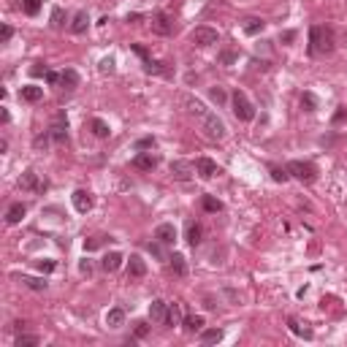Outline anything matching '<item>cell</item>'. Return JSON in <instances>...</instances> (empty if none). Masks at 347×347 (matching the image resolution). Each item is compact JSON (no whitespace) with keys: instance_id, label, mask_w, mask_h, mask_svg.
<instances>
[{"instance_id":"cell-1","label":"cell","mask_w":347,"mask_h":347,"mask_svg":"<svg viewBox=\"0 0 347 347\" xmlns=\"http://www.w3.org/2000/svg\"><path fill=\"white\" fill-rule=\"evenodd\" d=\"M182 103H184V109H187L190 117L198 122V128H201V133H204L206 138H212V141H220V138L225 136L223 119H220L217 114L212 112V109H206L201 101H195V98H190V95H184Z\"/></svg>"},{"instance_id":"cell-2","label":"cell","mask_w":347,"mask_h":347,"mask_svg":"<svg viewBox=\"0 0 347 347\" xmlns=\"http://www.w3.org/2000/svg\"><path fill=\"white\" fill-rule=\"evenodd\" d=\"M309 52L312 55H331L334 52V33L331 27H312L309 30Z\"/></svg>"},{"instance_id":"cell-3","label":"cell","mask_w":347,"mask_h":347,"mask_svg":"<svg viewBox=\"0 0 347 347\" xmlns=\"http://www.w3.org/2000/svg\"><path fill=\"white\" fill-rule=\"evenodd\" d=\"M231 103H233V114H236V119H241V122H250V119L255 117V106H252L250 98H247L241 90H236V92H233Z\"/></svg>"},{"instance_id":"cell-4","label":"cell","mask_w":347,"mask_h":347,"mask_svg":"<svg viewBox=\"0 0 347 347\" xmlns=\"http://www.w3.org/2000/svg\"><path fill=\"white\" fill-rule=\"evenodd\" d=\"M288 174L296 176L298 182H306V184L317 179V169L312 163H304V160H293V163H288Z\"/></svg>"},{"instance_id":"cell-5","label":"cell","mask_w":347,"mask_h":347,"mask_svg":"<svg viewBox=\"0 0 347 347\" xmlns=\"http://www.w3.org/2000/svg\"><path fill=\"white\" fill-rule=\"evenodd\" d=\"M217 41H220V36H217V30H212V27H195L193 30V44L195 46H212Z\"/></svg>"},{"instance_id":"cell-6","label":"cell","mask_w":347,"mask_h":347,"mask_svg":"<svg viewBox=\"0 0 347 347\" xmlns=\"http://www.w3.org/2000/svg\"><path fill=\"white\" fill-rule=\"evenodd\" d=\"M195 174H198L201 179H215L220 174V166L212 158H198L195 160Z\"/></svg>"},{"instance_id":"cell-7","label":"cell","mask_w":347,"mask_h":347,"mask_svg":"<svg viewBox=\"0 0 347 347\" xmlns=\"http://www.w3.org/2000/svg\"><path fill=\"white\" fill-rule=\"evenodd\" d=\"M149 25H152V33H158V36H171V30H174L169 14H163V11L152 14V22H149Z\"/></svg>"},{"instance_id":"cell-8","label":"cell","mask_w":347,"mask_h":347,"mask_svg":"<svg viewBox=\"0 0 347 347\" xmlns=\"http://www.w3.org/2000/svg\"><path fill=\"white\" fill-rule=\"evenodd\" d=\"M155 239H158L160 244H174V241H176V228H174L171 223H160L158 228H155Z\"/></svg>"},{"instance_id":"cell-9","label":"cell","mask_w":347,"mask_h":347,"mask_svg":"<svg viewBox=\"0 0 347 347\" xmlns=\"http://www.w3.org/2000/svg\"><path fill=\"white\" fill-rule=\"evenodd\" d=\"M166 317H169V304L160 301V298H155V301L149 304V320L152 323H166Z\"/></svg>"},{"instance_id":"cell-10","label":"cell","mask_w":347,"mask_h":347,"mask_svg":"<svg viewBox=\"0 0 347 347\" xmlns=\"http://www.w3.org/2000/svg\"><path fill=\"white\" fill-rule=\"evenodd\" d=\"M193 171H195L193 163H184V160L171 163V174H174V179H179V182H187V179L193 176Z\"/></svg>"},{"instance_id":"cell-11","label":"cell","mask_w":347,"mask_h":347,"mask_svg":"<svg viewBox=\"0 0 347 347\" xmlns=\"http://www.w3.org/2000/svg\"><path fill=\"white\" fill-rule=\"evenodd\" d=\"M119 266H122V255H119V252H106L103 260H101V269L106 271V274H114Z\"/></svg>"},{"instance_id":"cell-12","label":"cell","mask_w":347,"mask_h":347,"mask_svg":"<svg viewBox=\"0 0 347 347\" xmlns=\"http://www.w3.org/2000/svg\"><path fill=\"white\" fill-rule=\"evenodd\" d=\"M65 128H68V122H65V117L60 114V117H57V122L49 128V138H52V141H57V144H62V141H65V136H68Z\"/></svg>"},{"instance_id":"cell-13","label":"cell","mask_w":347,"mask_h":347,"mask_svg":"<svg viewBox=\"0 0 347 347\" xmlns=\"http://www.w3.org/2000/svg\"><path fill=\"white\" fill-rule=\"evenodd\" d=\"M73 206H76V212H82V215H87V212L92 209V198L87 190H76L73 193Z\"/></svg>"},{"instance_id":"cell-14","label":"cell","mask_w":347,"mask_h":347,"mask_svg":"<svg viewBox=\"0 0 347 347\" xmlns=\"http://www.w3.org/2000/svg\"><path fill=\"white\" fill-rule=\"evenodd\" d=\"M288 328H290L296 337H301V339H312V337H315V334H312V328L306 326V323L296 320V317H288Z\"/></svg>"},{"instance_id":"cell-15","label":"cell","mask_w":347,"mask_h":347,"mask_svg":"<svg viewBox=\"0 0 347 347\" xmlns=\"http://www.w3.org/2000/svg\"><path fill=\"white\" fill-rule=\"evenodd\" d=\"M155 166H158V158H152V155H147V152L133 158V169H138V171H152Z\"/></svg>"},{"instance_id":"cell-16","label":"cell","mask_w":347,"mask_h":347,"mask_svg":"<svg viewBox=\"0 0 347 347\" xmlns=\"http://www.w3.org/2000/svg\"><path fill=\"white\" fill-rule=\"evenodd\" d=\"M19 98H22V101H27V103H38L44 98V90H41V87H36V84H27V87H22V90H19Z\"/></svg>"},{"instance_id":"cell-17","label":"cell","mask_w":347,"mask_h":347,"mask_svg":"<svg viewBox=\"0 0 347 347\" xmlns=\"http://www.w3.org/2000/svg\"><path fill=\"white\" fill-rule=\"evenodd\" d=\"M25 212H27V206H25V204H11V206H8V212H5V223H8V225L22 223Z\"/></svg>"},{"instance_id":"cell-18","label":"cell","mask_w":347,"mask_h":347,"mask_svg":"<svg viewBox=\"0 0 347 347\" xmlns=\"http://www.w3.org/2000/svg\"><path fill=\"white\" fill-rule=\"evenodd\" d=\"M128 274L130 277H144V274H147V263H144L141 255H130V260H128Z\"/></svg>"},{"instance_id":"cell-19","label":"cell","mask_w":347,"mask_h":347,"mask_svg":"<svg viewBox=\"0 0 347 347\" xmlns=\"http://www.w3.org/2000/svg\"><path fill=\"white\" fill-rule=\"evenodd\" d=\"M19 184H22V190H44V184L38 182L36 171H25L22 179H19Z\"/></svg>"},{"instance_id":"cell-20","label":"cell","mask_w":347,"mask_h":347,"mask_svg":"<svg viewBox=\"0 0 347 347\" xmlns=\"http://www.w3.org/2000/svg\"><path fill=\"white\" fill-rule=\"evenodd\" d=\"M122 323H125V312L119 309V306H114V309L106 312V326L109 328H119Z\"/></svg>"},{"instance_id":"cell-21","label":"cell","mask_w":347,"mask_h":347,"mask_svg":"<svg viewBox=\"0 0 347 347\" xmlns=\"http://www.w3.org/2000/svg\"><path fill=\"white\" fill-rule=\"evenodd\" d=\"M87 25H90V16H87V11H76V14H73V22H71V30H73V33H84Z\"/></svg>"},{"instance_id":"cell-22","label":"cell","mask_w":347,"mask_h":347,"mask_svg":"<svg viewBox=\"0 0 347 347\" xmlns=\"http://www.w3.org/2000/svg\"><path fill=\"white\" fill-rule=\"evenodd\" d=\"M60 84L65 87V90H73V87L79 84V73L73 71V68H65V71L60 73Z\"/></svg>"},{"instance_id":"cell-23","label":"cell","mask_w":347,"mask_h":347,"mask_svg":"<svg viewBox=\"0 0 347 347\" xmlns=\"http://www.w3.org/2000/svg\"><path fill=\"white\" fill-rule=\"evenodd\" d=\"M16 280H19L25 288H30V290H46V282L41 280V277H25L22 274V277H16Z\"/></svg>"},{"instance_id":"cell-24","label":"cell","mask_w":347,"mask_h":347,"mask_svg":"<svg viewBox=\"0 0 347 347\" xmlns=\"http://www.w3.org/2000/svg\"><path fill=\"white\" fill-rule=\"evenodd\" d=\"M90 130H92V133H95V136H98V138H106V136H109V133H112V130H109V125H106V122H103V119H101V117H92V119H90Z\"/></svg>"},{"instance_id":"cell-25","label":"cell","mask_w":347,"mask_h":347,"mask_svg":"<svg viewBox=\"0 0 347 347\" xmlns=\"http://www.w3.org/2000/svg\"><path fill=\"white\" fill-rule=\"evenodd\" d=\"M201 236H204V231H201V225L190 220V223H187V241H190V244L195 247V244H201Z\"/></svg>"},{"instance_id":"cell-26","label":"cell","mask_w":347,"mask_h":347,"mask_svg":"<svg viewBox=\"0 0 347 347\" xmlns=\"http://www.w3.org/2000/svg\"><path fill=\"white\" fill-rule=\"evenodd\" d=\"M220 339H223V331H220V328H206V331H201V342L204 345H217Z\"/></svg>"},{"instance_id":"cell-27","label":"cell","mask_w":347,"mask_h":347,"mask_svg":"<svg viewBox=\"0 0 347 347\" xmlns=\"http://www.w3.org/2000/svg\"><path fill=\"white\" fill-rule=\"evenodd\" d=\"M260 30H263V19H258V16L244 19V33H247V36H258Z\"/></svg>"},{"instance_id":"cell-28","label":"cell","mask_w":347,"mask_h":347,"mask_svg":"<svg viewBox=\"0 0 347 347\" xmlns=\"http://www.w3.org/2000/svg\"><path fill=\"white\" fill-rule=\"evenodd\" d=\"M171 260V266H174V271H176L179 277L184 274V271H187V266H184V255H179V252H174V255L169 258Z\"/></svg>"},{"instance_id":"cell-29","label":"cell","mask_w":347,"mask_h":347,"mask_svg":"<svg viewBox=\"0 0 347 347\" xmlns=\"http://www.w3.org/2000/svg\"><path fill=\"white\" fill-rule=\"evenodd\" d=\"M22 8H25L27 16H36L41 11V0H22Z\"/></svg>"},{"instance_id":"cell-30","label":"cell","mask_w":347,"mask_h":347,"mask_svg":"<svg viewBox=\"0 0 347 347\" xmlns=\"http://www.w3.org/2000/svg\"><path fill=\"white\" fill-rule=\"evenodd\" d=\"M184 328H187L190 334H193V331H201V328H204V317H201V315L187 317V320H184Z\"/></svg>"},{"instance_id":"cell-31","label":"cell","mask_w":347,"mask_h":347,"mask_svg":"<svg viewBox=\"0 0 347 347\" xmlns=\"http://www.w3.org/2000/svg\"><path fill=\"white\" fill-rule=\"evenodd\" d=\"M301 109H304V112H315V109H317V98L312 95V92H304V95H301Z\"/></svg>"},{"instance_id":"cell-32","label":"cell","mask_w":347,"mask_h":347,"mask_svg":"<svg viewBox=\"0 0 347 347\" xmlns=\"http://www.w3.org/2000/svg\"><path fill=\"white\" fill-rule=\"evenodd\" d=\"M209 95H212V101H215L217 106H223V103L228 101V95H225V90H223V87H212V90H209Z\"/></svg>"},{"instance_id":"cell-33","label":"cell","mask_w":347,"mask_h":347,"mask_svg":"<svg viewBox=\"0 0 347 347\" xmlns=\"http://www.w3.org/2000/svg\"><path fill=\"white\" fill-rule=\"evenodd\" d=\"M204 209L206 212H220V209H223V204H220L217 198H212V195H204Z\"/></svg>"},{"instance_id":"cell-34","label":"cell","mask_w":347,"mask_h":347,"mask_svg":"<svg viewBox=\"0 0 347 347\" xmlns=\"http://www.w3.org/2000/svg\"><path fill=\"white\" fill-rule=\"evenodd\" d=\"M179 317H182V315H179V304H171V306H169V317H166V323H169V326H176Z\"/></svg>"},{"instance_id":"cell-35","label":"cell","mask_w":347,"mask_h":347,"mask_svg":"<svg viewBox=\"0 0 347 347\" xmlns=\"http://www.w3.org/2000/svg\"><path fill=\"white\" fill-rule=\"evenodd\" d=\"M36 345H38V337H25V334L16 337V347H36Z\"/></svg>"},{"instance_id":"cell-36","label":"cell","mask_w":347,"mask_h":347,"mask_svg":"<svg viewBox=\"0 0 347 347\" xmlns=\"http://www.w3.org/2000/svg\"><path fill=\"white\" fill-rule=\"evenodd\" d=\"M288 176H290V174H288V169H271V179H274V182H288Z\"/></svg>"},{"instance_id":"cell-37","label":"cell","mask_w":347,"mask_h":347,"mask_svg":"<svg viewBox=\"0 0 347 347\" xmlns=\"http://www.w3.org/2000/svg\"><path fill=\"white\" fill-rule=\"evenodd\" d=\"M62 8H52V27H62Z\"/></svg>"},{"instance_id":"cell-38","label":"cell","mask_w":347,"mask_h":347,"mask_svg":"<svg viewBox=\"0 0 347 347\" xmlns=\"http://www.w3.org/2000/svg\"><path fill=\"white\" fill-rule=\"evenodd\" d=\"M101 73H114V60H112V57L101 60Z\"/></svg>"},{"instance_id":"cell-39","label":"cell","mask_w":347,"mask_h":347,"mask_svg":"<svg viewBox=\"0 0 347 347\" xmlns=\"http://www.w3.org/2000/svg\"><path fill=\"white\" fill-rule=\"evenodd\" d=\"M55 260H49V258H46V260H38V269H41V271H55Z\"/></svg>"},{"instance_id":"cell-40","label":"cell","mask_w":347,"mask_h":347,"mask_svg":"<svg viewBox=\"0 0 347 347\" xmlns=\"http://www.w3.org/2000/svg\"><path fill=\"white\" fill-rule=\"evenodd\" d=\"M11 36H14V30H11V27H8V25H3V30H0V41H3V44H5V41H8V38H11Z\"/></svg>"},{"instance_id":"cell-41","label":"cell","mask_w":347,"mask_h":347,"mask_svg":"<svg viewBox=\"0 0 347 347\" xmlns=\"http://www.w3.org/2000/svg\"><path fill=\"white\" fill-rule=\"evenodd\" d=\"M149 147H155L152 138H141V141H136V149H149Z\"/></svg>"},{"instance_id":"cell-42","label":"cell","mask_w":347,"mask_h":347,"mask_svg":"<svg viewBox=\"0 0 347 347\" xmlns=\"http://www.w3.org/2000/svg\"><path fill=\"white\" fill-rule=\"evenodd\" d=\"M220 60H223L225 65H231V62L236 60V55H233V52H223V55H220Z\"/></svg>"},{"instance_id":"cell-43","label":"cell","mask_w":347,"mask_h":347,"mask_svg":"<svg viewBox=\"0 0 347 347\" xmlns=\"http://www.w3.org/2000/svg\"><path fill=\"white\" fill-rule=\"evenodd\" d=\"M46 82H49V84H60V73H55V71H46Z\"/></svg>"},{"instance_id":"cell-44","label":"cell","mask_w":347,"mask_h":347,"mask_svg":"<svg viewBox=\"0 0 347 347\" xmlns=\"http://www.w3.org/2000/svg\"><path fill=\"white\" fill-rule=\"evenodd\" d=\"M147 331H149L147 323H136V337H147Z\"/></svg>"},{"instance_id":"cell-45","label":"cell","mask_w":347,"mask_h":347,"mask_svg":"<svg viewBox=\"0 0 347 347\" xmlns=\"http://www.w3.org/2000/svg\"><path fill=\"white\" fill-rule=\"evenodd\" d=\"M79 271L90 277V274H92V266H90V260H82V263H79Z\"/></svg>"},{"instance_id":"cell-46","label":"cell","mask_w":347,"mask_h":347,"mask_svg":"<svg viewBox=\"0 0 347 347\" xmlns=\"http://www.w3.org/2000/svg\"><path fill=\"white\" fill-rule=\"evenodd\" d=\"M149 252H152L155 258H163V250H160V241H158V244H149Z\"/></svg>"},{"instance_id":"cell-47","label":"cell","mask_w":347,"mask_h":347,"mask_svg":"<svg viewBox=\"0 0 347 347\" xmlns=\"http://www.w3.org/2000/svg\"><path fill=\"white\" fill-rule=\"evenodd\" d=\"M84 247H87V250H98V247H101V239H90V241H84Z\"/></svg>"},{"instance_id":"cell-48","label":"cell","mask_w":347,"mask_h":347,"mask_svg":"<svg viewBox=\"0 0 347 347\" xmlns=\"http://www.w3.org/2000/svg\"><path fill=\"white\" fill-rule=\"evenodd\" d=\"M46 141H49L46 136H38V138H36V149H44V147H46Z\"/></svg>"},{"instance_id":"cell-49","label":"cell","mask_w":347,"mask_h":347,"mask_svg":"<svg viewBox=\"0 0 347 347\" xmlns=\"http://www.w3.org/2000/svg\"><path fill=\"white\" fill-rule=\"evenodd\" d=\"M30 73H33V76H41V73H46V68H41V65H36V68H33V71H30Z\"/></svg>"},{"instance_id":"cell-50","label":"cell","mask_w":347,"mask_h":347,"mask_svg":"<svg viewBox=\"0 0 347 347\" xmlns=\"http://www.w3.org/2000/svg\"><path fill=\"white\" fill-rule=\"evenodd\" d=\"M293 38H296V33H290V30L282 33V41H293Z\"/></svg>"},{"instance_id":"cell-51","label":"cell","mask_w":347,"mask_h":347,"mask_svg":"<svg viewBox=\"0 0 347 347\" xmlns=\"http://www.w3.org/2000/svg\"><path fill=\"white\" fill-rule=\"evenodd\" d=\"M345 117H347V112H345V109H342V112H337V117H334V119H337V122H342Z\"/></svg>"}]
</instances>
